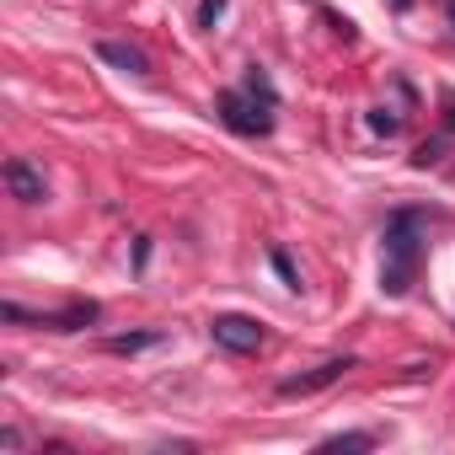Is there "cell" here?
<instances>
[{"label":"cell","instance_id":"obj_15","mask_svg":"<svg viewBox=\"0 0 455 455\" xmlns=\"http://www.w3.org/2000/svg\"><path fill=\"white\" fill-rule=\"evenodd\" d=\"M0 450H22V428H0Z\"/></svg>","mask_w":455,"mask_h":455},{"label":"cell","instance_id":"obj_1","mask_svg":"<svg viewBox=\"0 0 455 455\" xmlns=\"http://www.w3.org/2000/svg\"><path fill=\"white\" fill-rule=\"evenodd\" d=\"M423 214L418 209H396L386 220V258H380V290L386 295H407L423 263V236H418Z\"/></svg>","mask_w":455,"mask_h":455},{"label":"cell","instance_id":"obj_5","mask_svg":"<svg viewBox=\"0 0 455 455\" xmlns=\"http://www.w3.org/2000/svg\"><path fill=\"white\" fill-rule=\"evenodd\" d=\"M348 370H359V359H354V354L327 359V364H316V370H306V375H284V380H279V396H316V391H327L332 380H343Z\"/></svg>","mask_w":455,"mask_h":455},{"label":"cell","instance_id":"obj_2","mask_svg":"<svg viewBox=\"0 0 455 455\" xmlns=\"http://www.w3.org/2000/svg\"><path fill=\"white\" fill-rule=\"evenodd\" d=\"M214 113H220V124L231 129V134H247V140L274 134V108L258 102L252 92H220L214 97Z\"/></svg>","mask_w":455,"mask_h":455},{"label":"cell","instance_id":"obj_12","mask_svg":"<svg viewBox=\"0 0 455 455\" xmlns=\"http://www.w3.org/2000/svg\"><path fill=\"white\" fill-rule=\"evenodd\" d=\"M268 263H274V274L284 279V290H300V274H295V263H290V252H284V247H274V252H268Z\"/></svg>","mask_w":455,"mask_h":455},{"label":"cell","instance_id":"obj_9","mask_svg":"<svg viewBox=\"0 0 455 455\" xmlns=\"http://www.w3.org/2000/svg\"><path fill=\"white\" fill-rule=\"evenodd\" d=\"M150 343H161V332H124V338H108V354H140Z\"/></svg>","mask_w":455,"mask_h":455},{"label":"cell","instance_id":"obj_16","mask_svg":"<svg viewBox=\"0 0 455 455\" xmlns=\"http://www.w3.org/2000/svg\"><path fill=\"white\" fill-rule=\"evenodd\" d=\"M439 102H444V124L455 129V92H439Z\"/></svg>","mask_w":455,"mask_h":455},{"label":"cell","instance_id":"obj_3","mask_svg":"<svg viewBox=\"0 0 455 455\" xmlns=\"http://www.w3.org/2000/svg\"><path fill=\"white\" fill-rule=\"evenodd\" d=\"M0 316H6V322H33V327H54V332H76V327H92L102 311L92 300H76L65 311H22L17 300H6V306H0Z\"/></svg>","mask_w":455,"mask_h":455},{"label":"cell","instance_id":"obj_4","mask_svg":"<svg viewBox=\"0 0 455 455\" xmlns=\"http://www.w3.org/2000/svg\"><path fill=\"white\" fill-rule=\"evenodd\" d=\"M209 338H214L220 348H231V354H258V348H263V322H252V316H242V311H220V316L209 322Z\"/></svg>","mask_w":455,"mask_h":455},{"label":"cell","instance_id":"obj_11","mask_svg":"<svg viewBox=\"0 0 455 455\" xmlns=\"http://www.w3.org/2000/svg\"><path fill=\"white\" fill-rule=\"evenodd\" d=\"M364 124H370L375 134H386V140H391V134H402V113H391V108H370V118H364Z\"/></svg>","mask_w":455,"mask_h":455},{"label":"cell","instance_id":"obj_13","mask_svg":"<svg viewBox=\"0 0 455 455\" xmlns=\"http://www.w3.org/2000/svg\"><path fill=\"white\" fill-rule=\"evenodd\" d=\"M439 156H444V140H428V145H418V150H412V166H418V172H428V166H439Z\"/></svg>","mask_w":455,"mask_h":455},{"label":"cell","instance_id":"obj_8","mask_svg":"<svg viewBox=\"0 0 455 455\" xmlns=\"http://www.w3.org/2000/svg\"><path fill=\"white\" fill-rule=\"evenodd\" d=\"M242 92H252L258 102L279 108V92H274V81H268V70H263V65H247V76H242Z\"/></svg>","mask_w":455,"mask_h":455},{"label":"cell","instance_id":"obj_6","mask_svg":"<svg viewBox=\"0 0 455 455\" xmlns=\"http://www.w3.org/2000/svg\"><path fill=\"white\" fill-rule=\"evenodd\" d=\"M6 188H12L17 204H44V198H49V182H44V172H38L28 156H12V161H6Z\"/></svg>","mask_w":455,"mask_h":455},{"label":"cell","instance_id":"obj_18","mask_svg":"<svg viewBox=\"0 0 455 455\" xmlns=\"http://www.w3.org/2000/svg\"><path fill=\"white\" fill-rule=\"evenodd\" d=\"M444 12H450V22H455V0H444Z\"/></svg>","mask_w":455,"mask_h":455},{"label":"cell","instance_id":"obj_14","mask_svg":"<svg viewBox=\"0 0 455 455\" xmlns=\"http://www.w3.org/2000/svg\"><path fill=\"white\" fill-rule=\"evenodd\" d=\"M225 6H231V0H198V28H214L225 17Z\"/></svg>","mask_w":455,"mask_h":455},{"label":"cell","instance_id":"obj_7","mask_svg":"<svg viewBox=\"0 0 455 455\" xmlns=\"http://www.w3.org/2000/svg\"><path fill=\"white\" fill-rule=\"evenodd\" d=\"M97 60L113 65V70H124V76H150V54L140 44H124V38H102L97 44Z\"/></svg>","mask_w":455,"mask_h":455},{"label":"cell","instance_id":"obj_10","mask_svg":"<svg viewBox=\"0 0 455 455\" xmlns=\"http://www.w3.org/2000/svg\"><path fill=\"white\" fill-rule=\"evenodd\" d=\"M316 450H375V434H327Z\"/></svg>","mask_w":455,"mask_h":455},{"label":"cell","instance_id":"obj_17","mask_svg":"<svg viewBox=\"0 0 455 455\" xmlns=\"http://www.w3.org/2000/svg\"><path fill=\"white\" fill-rule=\"evenodd\" d=\"M391 12H412V0H391Z\"/></svg>","mask_w":455,"mask_h":455}]
</instances>
